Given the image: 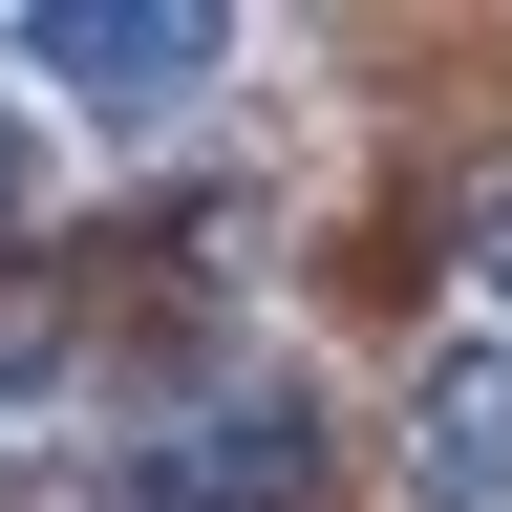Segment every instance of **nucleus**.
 Returning <instances> with one entry per match:
<instances>
[{"label": "nucleus", "instance_id": "nucleus-1", "mask_svg": "<svg viewBox=\"0 0 512 512\" xmlns=\"http://www.w3.org/2000/svg\"><path fill=\"white\" fill-rule=\"evenodd\" d=\"M320 491H342V427H320L299 384H214V406H171L128 448L107 512H320Z\"/></svg>", "mask_w": 512, "mask_h": 512}, {"label": "nucleus", "instance_id": "nucleus-2", "mask_svg": "<svg viewBox=\"0 0 512 512\" xmlns=\"http://www.w3.org/2000/svg\"><path fill=\"white\" fill-rule=\"evenodd\" d=\"M22 64H43V86H86V107H192V86L235 64V22H214V0H43Z\"/></svg>", "mask_w": 512, "mask_h": 512}, {"label": "nucleus", "instance_id": "nucleus-3", "mask_svg": "<svg viewBox=\"0 0 512 512\" xmlns=\"http://www.w3.org/2000/svg\"><path fill=\"white\" fill-rule=\"evenodd\" d=\"M406 470H427V512H512V342H448L406 384Z\"/></svg>", "mask_w": 512, "mask_h": 512}, {"label": "nucleus", "instance_id": "nucleus-4", "mask_svg": "<svg viewBox=\"0 0 512 512\" xmlns=\"http://www.w3.org/2000/svg\"><path fill=\"white\" fill-rule=\"evenodd\" d=\"M0 214H43V128H22V86H0Z\"/></svg>", "mask_w": 512, "mask_h": 512}]
</instances>
